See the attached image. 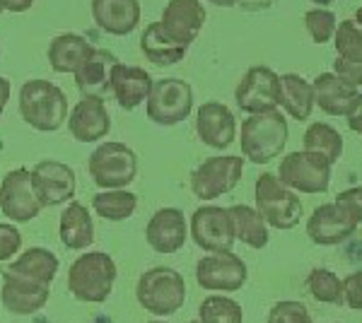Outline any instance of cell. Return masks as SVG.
<instances>
[{"label":"cell","mask_w":362,"mask_h":323,"mask_svg":"<svg viewBox=\"0 0 362 323\" xmlns=\"http://www.w3.org/2000/svg\"><path fill=\"white\" fill-rule=\"evenodd\" d=\"M150 323H165V321H150Z\"/></svg>","instance_id":"cell-48"},{"label":"cell","mask_w":362,"mask_h":323,"mask_svg":"<svg viewBox=\"0 0 362 323\" xmlns=\"http://www.w3.org/2000/svg\"><path fill=\"white\" fill-rule=\"evenodd\" d=\"M201 323H244V311L239 302L230 297H208L198 309Z\"/></svg>","instance_id":"cell-34"},{"label":"cell","mask_w":362,"mask_h":323,"mask_svg":"<svg viewBox=\"0 0 362 323\" xmlns=\"http://www.w3.org/2000/svg\"><path fill=\"white\" fill-rule=\"evenodd\" d=\"M160 25L177 44L189 49L206 25V8L201 0H172L162 10Z\"/></svg>","instance_id":"cell-16"},{"label":"cell","mask_w":362,"mask_h":323,"mask_svg":"<svg viewBox=\"0 0 362 323\" xmlns=\"http://www.w3.org/2000/svg\"><path fill=\"white\" fill-rule=\"evenodd\" d=\"M189 229L194 244L206 254H227L237 242L230 208H220V205H201L191 217Z\"/></svg>","instance_id":"cell-10"},{"label":"cell","mask_w":362,"mask_h":323,"mask_svg":"<svg viewBox=\"0 0 362 323\" xmlns=\"http://www.w3.org/2000/svg\"><path fill=\"white\" fill-rule=\"evenodd\" d=\"M22 246V234L15 225L0 222V261H8L20 254Z\"/></svg>","instance_id":"cell-38"},{"label":"cell","mask_w":362,"mask_h":323,"mask_svg":"<svg viewBox=\"0 0 362 323\" xmlns=\"http://www.w3.org/2000/svg\"><path fill=\"white\" fill-rule=\"evenodd\" d=\"M29 174H32V191L37 201L42 203V208H56V205L73 201L75 172L68 164L44 160L34 169H29Z\"/></svg>","instance_id":"cell-13"},{"label":"cell","mask_w":362,"mask_h":323,"mask_svg":"<svg viewBox=\"0 0 362 323\" xmlns=\"http://www.w3.org/2000/svg\"><path fill=\"white\" fill-rule=\"evenodd\" d=\"M10 102V80L8 78H0V116H3L5 107Z\"/></svg>","instance_id":"cell-44"},{"label":"cell","mask_w":362,"mask_h":323,"mask_svg":"<svg viewBox=\"0 0 362 323\" xmlns=\"http://www.w3.org/2000/svg\"><path fill=\"white\" fill-rule=\"evenodd\" d=\"M145 102L150 121L157 126H177L194 111V87L181 78H162L153 82V90Z\"/></svg>","instance_id":"cell-7"},{"label":"cell","mask_w":362,"mask_h":323,"mask_svg":"<svg viewBox=\"0 0 362 323\" xmlns=\"http://www.w3.org/2000/svg\"><path fill=\"white\" fill-rule=\"evenodd\" d=\"M307 287L312 295L321 304H343V280L329 268H314L307 275Z\"/></svg>","instance_id":"cell-33"},{"label":"cell","mask_w":362,"mask_h":323,"mask_svg":"<svg viewBox=\"0 0 362 323\" xmlns=\"http://www.w3.org/2000/svg\"><path fill=\"white\" fill-rule=\"evenodd\" d=\"M0 13H3V8H0Z\"/></svg>","instance_id":"cell-50"},{"label":"cell","mask_w":362,"mask_h":323,"mask_svg":"<svg viewBox=\"0 0 362 323\" xmlns=\"http://www.w3.org/2000/svg\"><path fill=\"white\" fill-rule=\"evenodd\" d=\"M268 323H312V316L302 302H278L268 311Z\"/></svg>","instance_id":"cell-37"},{"label":"cell","mask_w":362,"mask_h":323,"mask_svg":"<svg viewBox=\"0 0 362 323\" xmlns=\"http://www.w3.org/2000/svg\"><path fill=\"white\" fill-rule=\"evenodd\" d=\"M196 283L208 292H237L247 285V263L232 251L208 254L196 266Z\"/></svg>","instance_id":"cell-12"},{"label":"cell","mask_w":362,"mask_h":323,"mask_svg":"<svg viewBox=\"0 0 362 323\" xmlns=\"http://www.w3.org/2000/svg\"><path fill=\"white\" fill-rule=\"evenodd\" d=\"M153 90V78L148 70L138 66H126V63H116L112 70V95L121 109L133 111L136 107L148 99Z\"/></svg>","instance_id":"cell-21"},{"label":"cell","mask_w":362,"mask_h":323,"mask_svg":"<svg viewBox=\"0 0 362 323\" xmlns=\"http://www.w3.org/2000/svg\"><path fill=\"white\" fill-rule=\"evenodd\" d=\"M244 172V160L235 155H220L201 162L191 174V191L198 201H218L237 189Z\"/></svg>","instance_id":"cell-9"},{"label":"cell","mask_w":362,"mask_h":323,"mask_svg":"<svg viewBox=\"0 0 362 323\" xmlns=\"http://www.w3.org/2000/svg\"><path fill=\"white\" fill-rule=\"evenodd\" d=\"M116 263L104 251L85 254L70 266L68 270V290L78 302L102 304L107 302L116 283Z\"/></svg>","instance_id":"cell-3"},{"label":"cell","mask_w":362,"mask_h":323,"mask_svg":"<svg viewBox=\"0 0 362 323\" xmlns=\"http://www.w3.org/2000/svg\"><path fill=\"white\" fill-rule=\"evenodd\" d=\"M302 145H305L307 152H317V155L326 157L331 164L341 160L343 155V135L334 126H329V123H312L305 131Z\"/></svg>","instance_id":"cell-32"},{"label":"cell","mask_w":362,"mask_h":323,"mask_svg":"<svg viewBox=\"0 0 362 323\" xmlns=\"http://www.w3.org/2000/svg\"><path fill=\"white\" fill-rule=\"evenodd\" d=\"M346 119H348L350 131L362 135V95H358V99L353 102V107H350V111L346 114Z\"/></svg>","instance_id":"cell-42"},{"label":"cell","mask_w":362,"mask_h":323,"mask_svg":"<svg viewBox=\"0 0 362 323\" xmlns=\"http://www.w3.org/2000/svg\"><path fill=\"white\" fill-rule=\"evenodd\" d=\"M5 273L15 275V278L29 280V283H39V285H51L58 273V258L56 254H51L49 249H27L25 254H20V258H15Z\"/></svg>","instance_id":"cell-27"},{"label":"cell","mask_w":362,"mask_h":323,"mask_svg":"<svg viewBox=\"0 0 362 323\" xmlns=\"http://www.w3.org/2000/svg\"><path fill=\"white\" fill-rule=\"evenodd\" d=\"M343 304L353 311H362V270L343 280Z\"/></svg>","instance_id":"cell-40"},{"label":"cell","mask_w":362,"mask_h":323,"mask_svg":"<svg viewBox=\"0 0 362 323\" xmlns=\"http://www.w3.org/2000/svg\"><path fill=\"white\" fill-rule=\"evenodd\" d=\"M140 51L155 66H177L179 61H184L186 56V46L177 44L169 34L165 32V27L160 22H153L143 29L140 34Z\"/></svg>","instance_id":"cell-28"},{"label":"cell","mask_w":362,"mask_h":323,"mask_svg":"<svg viewBox=\"0 0 362 323\" xmlns=\"http://www.w3.org/2000/svg\"><path fill=\"white\" fill-rule=\"evenodd\" d=\"M189 237V222L179 208H162L150 217L145 239L157 254H177Z\"/></svg>","instance_id":"cell-18"},{"label":"cell","mask_w":362,"mask_h":323,"mask_svg":"<svg viewBox=\"0 0 362 323\" xmlns=\"http://www.w3.org/2000/svg\"><path fill=\"white\" fill-rule=\"evenodd\" d=\"M312 87H314V104L329 116H346L360 95L358 87H350L336 73L317 75Z\"/></svg>","instance_id":"cell-25"},{"label":"cell","mask_w":362,"mask_h":323,"mask_svg":"<svg viewBox=\"0 0 362 323\" xmlns=\"http://www.w3.org/2000/svg\"><path fill=\"white\" fill-rule=\"evenodd\" d=\"M314 5H321V8H326V5H331L334 0H312Z\"/></svg>","instance_id":"cell-46"},{"label":"cell","mask_w":362,"mask_h":323,"mask_svg":"<svg viewBox=\"0 0 362 323\" xmlns=\"http://www.w3.org/2000/svg\"><path fill=\"white\" fill-rule=\"evenodd\" d=\"M358 222L350 217L338 203L319 205L307 220V237L319 246H336L353 237Z\"/></svg>","instance_id":"cell-15"},{"label":"cell","mask_w":362,"mask_h":323,"mask_svg":"<svg viewBox=\"0 0 362 323\" xmlns=\"http://www.w3.org/2000/svg\"><path fill=\"white\" fill-rule=\"evenodd\" d=\"M138 304L153 316H169L186 302V283L179 270L160 266L140 275L136 287Z\"/></svg>","instance_id":"cell-4"},{"label":"cell","mask_w":362,"mask_h":323,"mask_svg":"<svg viewBox=\"0 0 362 323\" xmlns=\"http://www.w3.org/2000/svg\"><path fill=\"white\" fill-rule=\"evenodd\" d=\"M20 116L42 133H54L68 119V97L49 80H27L20 90Z\"/></svg>","instance_id":"cell-1"},{"label":"cell","mask_w":362,"mask_h":323,"mask_svg":"<svg viewBox=\"0 0 362 323\" xmlns=\"http://www.w3.org/2000/svg\"><path fill=\"white\" fill-rule=\"evenodd\" d=\"M138 208V198L136 193L126 191V189H116V191H104L97 193L92 198V210L109 222H124L128 220Z\"/></svg>","instance_id":"cell-31"},{"label":"cell","mask_w":362,"mask_h":323,"mask_svg":"<svg viewBox=\"0 0 362 323\" xmlns=\"http://www.w3.org/2000/svg\"><path fill=\"white\" fill-rule=\"evenodd\" d=\"M97 51V46H92L83 34H58L56 39H51L49 44V63L54 68V73L61 75H75L80 68L85 66Z\"/></svg>","instance_id":"cell-23"},{"label":"cell","mask_w":362,"mask_h":323,"mask_svg":"<svg viewBox=\"0 0 362 323\" xmlns=\"http://www.w3.org/2000/svg\"><path fill=\"white\" fill-rule=\"evenodd\" d=\"M334 73L341 78L343 82H348L350 87H362V63H353V61H343V58L336 56L334 61Z\"/></svg>","instance_id":"cell-41"},{"label":"cell","mask_w":362,"mask_h":323,"mask_svg":"<svg viewBox=\"0 0 362 323\" xmlns=\"http://www.w3.org/2000/svg\"><path fill=\"white\" fill-rule=\"evenodd\" d=\"M232 222H235V234L242 244H247L249 249H264L268 244V227L264 217L256 213V208L251 205H232L230 208Z\"/></svg>","instance_id":"cell-30"},{"label":"cell","mask_w":362,"mask_h":323,"mask_svg":"<svg viewBox=\"0 0 362 323\" xmlns=\"http://www.w3.org/2000/svg\"><path fill=\"white\" fill-rule=\"evenodd\" d=\"M355 22L362 27V8H358V13H355Z\"/></svg>","instance_id":"cell-47"},{"label":"cell","mask_w":362,"mask_h":323,"mask_svg":"<svg viewBox=\"0 0 362 323\" xmlns=\"http://www.w3.org/2000/svg\"><path fill=\"white\" fill-rule=\"evenodd\" d=\"M68 131L78 143H97L112 131V119L102 99L83 97L68 116Z\"/></svg>","instance_id":"cell-19"},{"label":"cell","mask_w":362,"mask_h":323,"mask_svg":"<svg viewBox=\"0 0 362 323\" xmlns=\"http://www.w3.org/2000/svg\"><path fill=\"white\" fill-rule=\"evenodd\" d=\"M280 107L295 121H309L314 111V87L302 75H280Z\"/></svg>","instance_id":"cell-29"},{"label":"cell","mask_w":362,"mask_h":323,"mask_svg":"<svg viewBox=\"0 0 362 323\" xmlns=\"http://www.w3.org/2000/svg\"><path fill=\"white\" fill-rule=\"evenodd\" d=\"M235 102L244 114H266L280 104V75L268 66H251L235 90Z\"/></svg>","instance_id":"cell-11"},{"label":"cell","mask_w":362,"mask_h":323,"mask_svg":"<svg viewBox=\"0 0 362 323\" xmlns=\"http://www.w3.org/2000/svg\"><path fill=\"white\" fill-rule=\"evenodd\" d=\"M336 54L343 61L362 63V27L355 20H343L334 32Z\"/></svg>","instance_id":"cell-35"},{"label":"cell","mask_w":362,"mask_h":323,"mask_svg":"<svg viewBox=\"0 0 362 323\" xmlns=\"http://www.w3.org/2000/svg\"><path fill=\"white\" fill-rule=\"evenodd\" d=\"M256 213L264 217L266 225L273 229H295L302 220V201L297 198L295 191H290L288 186L280 184L278 176L273 174H261L256 179Z\"/></svg>","instance_id":"cell-5"},{"label":"cell","mask_w":362,"mask_h":323,"mask_svg":"<svg viewBox=\"0 0 362 323\" xmlns=\"http://www.w3.org/2000/svg\"><path fill=\"white\" fill-rule=\"evenodd\" d=\"M58 237L66 249L83 251L95 242V222L83 203L70 201L58 220Z\"/></svg>","instance_id":"cell-26"},{"label":"cell","mask_w":362,"mask_h":323,"mask_svg":"<svg viewBox=\"0 0 362 323\" xmlns=\"http://www.w3.org/2000/svg\"><path fill=\"white\" fill-rule=\"evenodd\" d=\"M0 213L13 222H32L42 213V203L32 191V174L20 167L5 174L0 184Z\"/></svg>","instance_id":"cell-14"},{"label":"cell","mask_w":362,"mask_h":323,"mask_svg":"<svg viewBox=\"0 0 362 323\" xmlns=\"http://www.w3.org/2000/svg\"><path fill=\"white\" fill-rule=\"evenodd\" d=\"M208 3H213L215 8H232V5H237L239 0H208Z\"/></svg>","instance_id":"cell-45"},{"label":"cell","mask_w":362,"mask_h":323,"mask_svg":"<svg viewBox=\"0 0 362 323\" xmlns=\"http://www.w3.org/2000/svg\"><path fill=\"white\" fill-rule=\"evenodd\" d=\"M87 172L99 189H126L138 176V155L126 143H102L90 155Z\"/></svg>","instance_id":"cell-6"},{"label":"cell","mask_w":362,"mask_h":323,"mask_svg":"<svg viewBox=\"0 0 362 323\" xmlns=\"http://www.w3.org/2000/svg\"><path fill=\"white\" fill-rule=\"evenodd\" d=\"M305 25H307V32L312 37L314 44H326L329 39H334V32L338 27V20L331 10H309L305 15Z\"/></svg>","instance_id":"cell-36"},{"label":"cell","mask_w":362,"mask_h":323,"mask_svg":"<svg viewBox=\"0 0 362 323\" xmlns=\"http://www.w3.org/2000/svg\"><path fill=\"white\" fill-rule=\"evenodd\" d=\"M34 5V0H0V8L10 10V13H27Z\"/></svg>","instance_id":"cell-43"},{"label":"cell","mask_w":362,"mask_h":323,"mask_svg":"<svg viewBox=\"0 0 362 323\" xmlns=\"http://www.w3.org/2000/svg\"><path fill=\"white\" fill-rule=\"evenodd\" d=\"M196 133L203 145L215 150H225L235 143L237 119L225 104L206 102L196 111Z\"/></svg>","instance_id":"cell-17"},{"label":"cell","mask_w":362,"mask_h":323,"mask_svg":"<svg viewBox=\"0 0 362 323\" xmlns=\"http://www.w3.org/2000/svg\"><path fill=\"white\" fill-rule=\"evenodd\" d=\"M334 203L341 205V208L346 210V213L360 225V222H362V186H355V189L341 191L336 196Z\"/></svg>","instance_id":"cell-39"},{"label":"cell","mask_w":362,"mask_h":323,"mask_svg":"<svg viewBox=\"0 0 362 323\" xmlns=\"http://www.w3.org/2000/svg\"><path fill=\"white\" fill-rule=\"evenodd\" d=\"M331 164L317 152H290L278 167V179L290 191L300 193H324L331 186Z\"/></svg>","instance_id":"cell-8"},{"label":"cell","mask_w":362,"mask_h":323,"mask_svg":"<svg viewBox=\"0 0 362 323\" xmlns=\"http://www.w3.org/2000/svg\"><path fill=\"white\" fill-rule=\"evenodd\" d=\"M3 290H0V302L10 314L29 316L37 314L39 309L46 307L49 302V285L29 283V280L15 278V275H3Z\"/></svg>","instance_id":"cell-20"},{"label":"cell","mask_w":362,"mask_h":323,"mask_svg":"<svg viewBox=\"0 0 362 323\" xmlns=\"http://www.w3.org/2000/svg\"><path fill=\"white\" fill-rule=\"evenodd\" d=\"M290 138V126L280 111H266L254 114L242 123V155L251 164H266L276 160L285 150V143Z\"/></svg>","instance_id":"cell-2"},{"label":"cell","mask_w":362,"mask_h":323,"mask_svg":"<svg viewBox=\"0 0 362 323\" xmlns=\"http://www.w3.org/2000/svg\"><path fill=\"white\" fill-rule=\"evenodd\" d=\"M92 20L112 37H126L140 22L138 0H92Z\"/></svg>","instance_id":"cell-22"},{"label":"cell","mask_w":362,"mask_h":323,"mask_svg":"<svg viewBox=\"0 0 362 323\" xmlns=\"http://www.w3.org/2000/svg\"><path fill=\"white\" fill-rule=\"evenodd\" d=\"M116 58L104 49H97L90 61L75 73V85L80 95L87 99H102L112 95V70L116 66Z\"/></svg>","instance_id":"cell-24"},{"label":"cell","mask_w":362,"mask_h":323,"mask_svg":"<svg viewBox=\"0 0 362 323\" xmlns=\"http://www.w3.org/2000/svg\"><path fill=\"white\" fill-rule=\"evenodd\" d=\"M191 323H201V321H191Z\"/></svg>","instance_id":"cell-49"}]
</instances>
